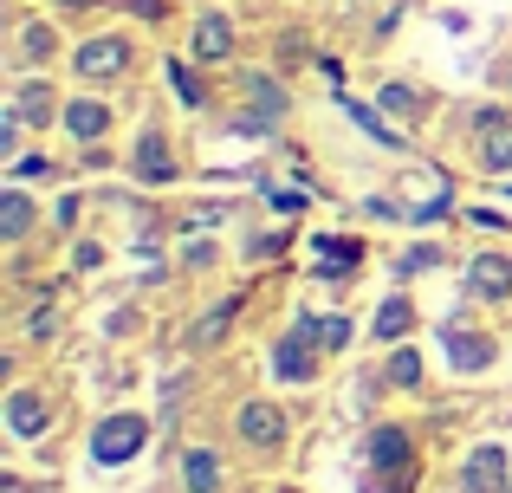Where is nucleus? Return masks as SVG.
I'll list each match as a JSON object with an SVG mask.
<instances>
[{
  "instance_id": "f257e3e1",
  "label": "nucleus",
  "mask_w": 512,
  "mask_h": 493,
  "mask_svg": "<svg viewBox=\"0 0 512 493\" xmlns=\"http://www.w3.org/2000/svg\"><path fill=\"white\" fill-rule=\"evenodd\" d=\"M363 461L376 468L370 493H409L415 487V442H409V429H396V422H383V429L363 435Z\"/></svg>"
},
{
  "instance_id": "f03ea898",
  "label": "nucleus",
  "mask_w": 512,
  "mask_h": 493,
  "mask_svg": "<svg viewBox=\"0 0 512 493\" xmlns=\"http://www.w3.org/2000/svg\"><path fill=\"white\" fill-rule=\"evenodd\" d=\"M143 442H150V422L143 416H111V422H98V435H91V455H98L104 468H117V461H130Z\"/></svg>"
},
{
  "instance_id": "7ed1b4c3",
  "label": "nucleus",
  "mask_w": 512,
  "mask_h": 493,
  "mask_svg": "<svg viewBox=\"0 0 512 493\" xmlns=\"http://www.w3.org/2000/svg\"><path fill=\"white\" fill-rule=\"evenodd\" d=\"M500 481H506V448L480 442L474 455H467V468H461V487L467 493H500Z\"/></svg>"
},
{
  "instance_id": "20e7f679",
  "label": "nucleus",
  "mask_w": 512,
  "mask_h": 493,
  "mask_svg": "<svg viewBox=\"0 0 512 493\" xmlns=\"http://www.w3.org/2000/svg\"><path fill=\"white\" fill-rule=\"evenodd\" d=\"M46 422H52V403H46L39 390H13V396H7V429L20 435V442L46 435Z\"/></svg>"
},
{
  "instance_id": "39448f33",
  "label": "nucleus",
  "mask_w": 512,
  "mask_h": 493,
  "mask_svg": "<svg viewBox=\"0 0 512 493\" xmlns=\"http://www.w3.org/2000/svg\"><path fill=\"white\" fill-rule=\"evenodd\" d=\"M124 65H130L124 39H85V46H78V78H117Z\"/></svg>"
},
{
  "instance_id": "423d86ee",
  "label": "nucleus",
  "mask_w": 512,
  "mask_h": 493,
  "mask_svg": "<svg viewBox=\"0 0 512 493\" xmlns=\"http://www.w3.org/2000/svg\"><path fill=\"white\" fill-rule=\"evenodd\" d=\"M240 442L247 448H279L286 442V416H279L273 403H247L240 409Z\"/></svg>"
},
{
  "instance_id": "0eeeda50",
  "label": "nucleus",
  "mask_w": 512,
  "mask_h": 493,
  "mask_svg": "<svg viewBox=\"0 0 512 493\" xmlns=\"http://www.w3.org/2000/svg\"><path fill=\"white\" fill-rule=\"evenodd\" d=\"M273 370H279L286 383H312V370H318V357H312V338H305V331L279 338V344H273Z\"/></svg>"
},
{
  "instance_id": "6e6552de",
  "label": "nucleus",
  "mask_w": 512,
  "mask_h": 493,
  "mask_svg": "<svg viewBox=\"0 0 512 493\" xmlns=\"http://www.w3.org/2000/svg\"><path fill=\"white\" fill-rule=\"evenodd\" d=\"M467 286H474L480 299H506V292H512V260H506V253H480V260H467Z\"/></svg>"
},
{
  "instance_id": "1a4fd4ad",
  "label": "nucleus",
  "mask_w": 512,
  "mask_h": 493,
  "mask_svg": "<svg viewBox=\"0 0 512 493\" xmlns=\"http://www.w3.org/2000/svg\"><path fill=\"white\" fill-rule=\"evenodd\" d=\"M65 130H72V137L91 150V143H98L104 130H111V111H104L98 98H78V104H65Z\"/></svg>"
},
{
  "instance_id": "9d476101",
  "label": "nucleus",
  "mask_w": 512,
  "mask_h": 493,
  "mask_svg": "<svg viewBox=\"0 0 512 493\" xmlns=\"http://www.w3.org/2000/svg\"><path fill=\"white\" fill-rule=\"evenodd\" d=\"M137 176L143 182H175V156H169L163 130H143V143H137Z\"/></svg>"
},
{
  "instance_id": "9b49d317",
  "label": "nucleus",
  "mask_w": 512,
  "mask_h": 493,
  "mask_svg": "<svg viewBox=\"0 0 512 493\" xmlns=\"http://www.w3.org/2000/svg\"><path fill=\"white\" fill-rule=\"evenodd\" d=\"M448 357H454L461 370H487L500 351H493V338H480V331H461V325H454V331H448Z\"/></svg>"
},
{
  "instance_id": "f8f14e48",
  "label": "nucleus",
  "mask_w": 512,
  "mask_h": 493,
  "mask_svg": "<svg viewBox=\"0 0 512 493\" xmlns=\"http://www.w3.org/2000/svg\"><path fill=\"white\" fill-rule=\"evenodd\" d=\"M234 52V26L221 20V13H208V20L195 26V59H227Z\"/></svg>"
},
{
  "instance_id": "ddd939ff",
  "label": "nucleus",
  "mask_w": 512,
  "mask_h": 493,
  "mask_svg": "<svg viewBox=\"0 0 512 493\" xmlns=\"http://www.w3.org/2000/svg\"><path fill=\"white\" fill-rule=\"evenodd\" d=\"M182 481H188V493H214V487H221V461H214L208 448H188Z\"/></svg>"
},
{
  "instance_id": "4468645a",
  "label": "nucleus",
  "mask_w": 512,
  "mask_h": 493,
  "mask_svg": "<svg viewBox=\"0 0 512 493\" xmlns=\"http://www.w3.org/2000/svg\"><path fill=\"white\" fill-rule=\"evenodd\" d=\"M312 247L325 253V279H338L344 266H357V260H363V241H331V234H312Z\"/></svg>"
},
{
  "instance_id": "2eb2a0df",
  "label": "nucleus",
  "mask_w": 512,
  "mask_h": 493,
  "mask_svg": "<svg viewBox=\"0 0 512 493\" xmlns=\"http://www.w3.org/2000/svg\"><path fill=\"white\" fill-rule=\"evenodd\" d=\"M26 228H33V202H26L20 189H7V195H0V234H7V241H20Z\"/></svg>"
},
{
  "instance_id": "dca6fc26",
  "label": "nucleus",
  "mask_w": 512,
  "mask_h": 493,
  "mask_svg": "<svg viewBox=\"0 0 512 493\" xmlns=\"http://www.w3.org/2000/svg\"><path fill=\"white\" fill-rule=\"evenodd\" d=\"M13 111H20L26 124H52V91L39 85V78H26V85H20V98H13Z\"/></svg>"
},
{
  "instance_id": "f3484780",
  "label": "nucleus",
  "mask_w": 512,
  "mask_h": 493,
  "mask_svg": "<svg viewBox=\"0 0 512 493\" xmlns=\"http://www.w3.org/2000/svg\"><path fill=\"white\" fill-rule=\"evenodd\" d=\"M409 325H415V305L409 299H383V312H376V338H402Z\"/></svg>"
},
{
  "instance_id": "a211bd4d",
  "label": "nucleus",
  "mask_w": 512,
  "mask_h": 493,
  "mask_svg": "<svg viewBox=\"0 0 512 493\" xmlns=\"http://www.w3.org/2000/svg\"><path fill=\"white\" fill-rule=\"evenodd\" d=\"M305 338H318V344H325V351H338V344H350V318H338V312H331V318H305Z\"/></svg>"
},
{
  "instance_id": "6ab92c4d",
  "label": "nucleus",
  "mask_w": 512,
  "mask_h": 493,
  "mask_svg": "<svg viewBox=\"0 0 512 493\" xmlns=\"http://www.w3.org/2000/svg\"><path fill=\"white\" fill-rule=\"evenodd\" d=\"M234 312H240V299L214 305V312H208V318L195 325V344H221V338H227V325H234Z\"/></svg>"
},
{
  "instance_id": "aec40b11",
  "label": "nucleus",
  "mask_w": 512,
  "mask_h": 493,
  "mask_svg": "<svg viewBox=\"0 0 512 493\" xmlns=\"http://www.w3.org/2000/svg\"><path fill=\"white\" fill-rule=\"evenodd\" d=\"M389 383H396V390H415V383H422V357L396 351V357H389Z\"/></svg>"
},
{
  "instance_id": "412c9836",
  "label": "nucleus",
  "mask_w": 512,
  "mask_h": 493,
  "mask_svg": "<svg viewBox=\"0 0 512 493\" xmlns=\"http://www.w3.org/2000/svg\"><path fill=\"white\" fill-rule=\"evenodd\" d=\"M247 98H253V104H266V117H279V111H286V91H279V85H266V78H247Z\"/></svg>"
},
{
  "instance_id": "4be33fe9",
  "label": "nucleus",
  "mask_w": 512,
  "mask_h": 493,
  "mask_svg": "<svg viewBox=\"0 0 512 493\" xmlns=\"http://www.w3.org/2000/svg\"><path fill=\"white\" fill-rule=\"evenodd\" d=\"M52 46H59V39H52V26H26V33H20V52H26V59H46Z\"/></svg>"
},
{
  "instance_id": "5701e85b",
  "label": "nucleus",
  "mask_w": 512,
  "mask_h": 493,
  "mask_svg": "<svg viewBox=\"0 0 512 493\" xmlns=\"http://www.w3.org/2000/svg\"><path fill=\"white\" fill-rule=\"evenodd\" d=\"M480 156H487V169H512V137H506V130H493Z\"/></svg>"
},
{
  "instance_id": "b1692460",
  "label": "nucleus",
  "mask_w": 512,
  "mask_h": 493,
  "mask_svg": "<svg viewBox=\"0 0 512 493\" xmlns=\"http://www.w3.org/2000/svg\"><path fill=\"white\" fill-rule=\"evenodd\" d=\"M383 111H402V117H409V111H422V98H415L409 85H383Z\"/></svg>"
},
{
  "instance_id": "393cba45",
  "label": "nucleus",
  "mask_w": 512,
  "mask_h": 493,
  "mask_svg": "<svg viewBox=\"0 0 512 493\" xmlns=\"http://www.w3.org/2000/svg\"><path fill=\"white\" fill-rule=\"evenodd\" d=\"M169 78H175V91H182V104H201V85H195L188 65H169Z\"/></svg>"
},
{
  "instance_id": "a878e982",
  "label": "nucleus",
  "mask_w": 512,
  "mask_h": 493,
  "mask_svg": "<svg viewBox=\"0 0 512 493\" xmlns=\"http://www.w3.org/2000/svg\"><path fill=\"white\" fill-rule=\"evenodd\" d=\"M279 247H286V234H260V241H247V253H253V260H273Z\"/></svg>"
},
{
  "instance_id": "bb28decb",
  "label": "nucleus",
  "mask_w": 512,
  "mask_h": 493,
  "mask_svg": "<svg viewBox=\"0 0 512 493\" xmlns=\"http://www.w3.org/2000/svg\"><path fill=\"white\" fill-rule=\"evenodd\" d=\"M435 260H441L435 247H415V253H402V273H415V266H435Z\"/></svg>"
},
{
  "instance_id": "cd10ccee",
  "label": "nucleus",
  "mask_w": 512,
  "mask_h": 493,
  "mask_svg": "<svg viewBox=\"0 0 512 493\" xmlns=\"http://www.w3.org/2000/svg\"><path fill=\"white\" fill-rule=\"evenodd\" d=\"M26 331H33V338H52V331H59V318H52V312H33V325H26Z\"/></svg>"
},
{
  "instance_id": "c85d7f7f",
  "label": "nucleus",
  "mask_w": 512,
  "mask_h": 493,
  "mask_svg": "<svg viewBox=\"0 0 512 493\" xmlns=\"http://www.w3.org/2000/svg\"><path fill=\"white\" fill-rule=\"evenodd\" d=\"M130 7H137L143 20H163V0H130Z\"/></svg>"
}]
</instances>
